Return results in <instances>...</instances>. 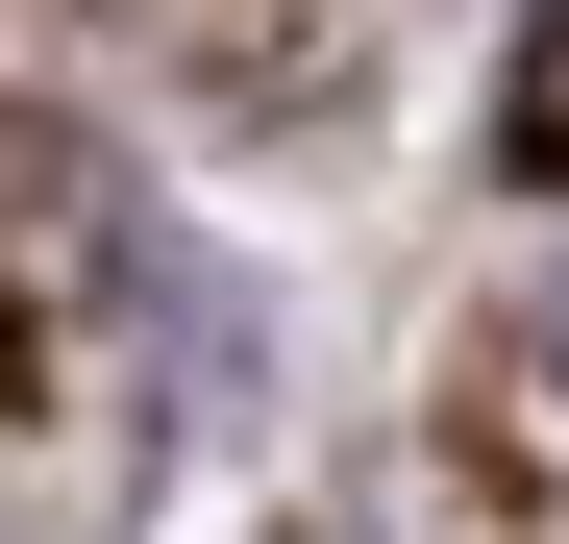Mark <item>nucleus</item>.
Here are the masks:
<instances>
[{
  "label": "nucleus",
  "instance_id": "obj_1",
  "mask_svg": "<svg viewBox=\"0 0 569 544\" xmlns=\"http://www.w3.org/2000/svg\"><path fill=\"white\" fill-rule=\"evenodd\" d=\"M545 372H569V272H545Z\"/></svg>",
  "mask_w": 569,
  "mask_h": 544
}]
</instances>
